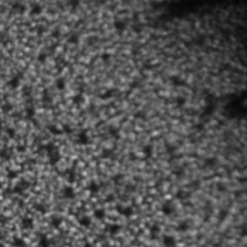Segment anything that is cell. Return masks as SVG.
<instances>
[{
	"label": "cell",
	"instance_id": "cell-1",
	"mask_svg": "<svg viewBox=\"0 0 247 247\" xmlns=\"http://www.w3.org/2000/svg\"><path fill=\"white\" fill-rule=\"evenodd\" d=\"M175 210L176 208H175L174 202L170 201V200L164 201L162 204V206H160V211H162V213L164 215V216H171V215L175 212Z\"/></svg>",
	"mask_w": 247,
	"mask_h": 247
},
{
	"label": "cell",
	"instance_id": "cell-2",
	"mask_svg": "<svg viewBox=\"0 0 247 247\" xmlns=\"http://www.w3.org/2000/svg\"><path fill=\"white\" fill-rule=\"evenodd\" d=\"M116 211L121 215V216H123L125 218H129V217H131L133 215H134V208H133L131 206H123L121 204L116 205Z\"/></svg>",
	"mask_w": 247,
	"mask_h": 247
},
{
	"label": "cell",
	"instance_id": "cell-3",
	"mask_svg": "<svg viewBox=\"0 0 247 247\" xmlns=\"http://www.w3.org/2000/svg\"><path fill=\"white\" fill-rule=\"evenodd\" d=\"M76 142L78 145H82V146H87V145H89L91 140H89V135H88V133L86 129L83 130H80V133L77 134V137H76Z\"/></svg>",
	"mask_w": 247,
	"mask_h": 247
},
{
	"label": "cell",
	"instance_id": "cell-4",
	"mask_svg": "<svg viewBox=\"0 0 247 247\" xmlns=\"http://www.w3.org/2000/svg\"><path fill=\"white\" fill-rule=\"evenodd\" d=\"M62 197L64 198V199H66V200H72V199H75L76 193H75L74 187L70 186V185L63 187V189H62Z\"/></svg>",
	"mask_w": 247,
	"mask_h": 247
},
{
	"label": "cell",
	"instance_id": "cell-5",
	"mask_svg": "<svg viewBox=\"0 0 247 247\" xmlns=\"http://www.w3.org/2000/svg\"><path fill=\"white\" fill-rule=\"evenodd\" d=\"M162 244H163V247H176L177 241L174 235L165 234V235L162 236Z\"/></svg>",
	"mask_w": 247,
	"mask_h": 247
},
{
	"label": "cell",
	"instance_id": "cell-6",
	"mask_svg": "<svg viewBox=\"0 0 247 247\" xmlns=\"http://www.w3.org/2000/svg\"><path fill=\"white\" fill-rule=\"evenodd\" d=\"M47 157H48V162H49L51 165H55V164H58L59 160H60V158H62L58 148H57L55 151H53V152H51L49 154H47Z\"/></svg>",
	"mask_w": 247,
	"mask_h": 247
},
{
	"label": "cell",
	"instance_id": "cell-7",
	"mask_svg": "<svg viewBox=\"0 0 247 247\" xmlns=\"http://www.w3.org/2000/svg\"><path fill=\"white\" fill-rule=\"evenodd\" d=\"M21 80H22V74L12 76V77L9 80V82H7V86L11 88V89H16V88H18V86H20Z\"/></svg>",
	"mask_w": 247,
	"mask_h": 247
},
{
	"label": "cell",
	"instance_id": "cell-8",
	"mask_svg": "<svg viewBox=\"0 0 247 247\" xmlns=\"http://www.w3.org/2000/svg\"><path fill=\"white\" fill-rule=\"evenodd\" d=\"M21 227L25 230H31L34 228V221L31 217H23L21 221Z\"/></svg>",
	"mask_w": 247,
	"mask_h": 247
},
{
	"label": "cell",
	"instance_id": "cell-9",
	"mask_svg": "<svg viewBox=\"0 0 247 247\" xmlns=\"http://www.w3.org/2000/svg\"><path fill=\"white\" fill-rule=\"evenodd\" d=\"M121 229H122V227L119 225L118 223H111V224H109L106 227V230H107V233H109L110 235H117V234L121 231Z\"/></svg>",
	"mask_w": 247,
	"mask_h": 247
},
{
	"label": "cell",
	"instance_id": "cell-10",
	"mask_svg": "<svg viewBox=\"0 0 247 247\" xmlns=\"http://www.w3.org/2000/svg\"><path fill=\"white\" fill-rule=\"evenodd\" d=\"M159 233H160V227L158 225L157 223L152 224L150 227V236L152 240H157L158 236H159Z\"/></svg>",
	"mask_w": 247,
	"mask_h": 247
},
{
	"label": "cell",
	"instance_id": "cell-11",
	"mask_svg": "<svg viewBox=\"0 0 247 247\" xmlns=\"http://www.w3.org/2000/svg\"><path fill=\"white\" fill-rule=\"evenodd\" d=\"M52 244H51V240L47 238V235L45 234H39V244H37V247H51Z\"/></svg>",
	"mask_w": 247,
	"mask_h": 247
},
{
	"label": "cell",
	"instance_id": "cell-12",
	"mask_svg": "<svg viewBox=\"0 0 247 247\" xmlns=\"http://www.w3.org/2000/svg\"><path fill=\"white\" fill-rule=\"evenodd\" d=\"M113 28L118 33H122V31H124L127 29V22L124 20H115V22H113Z\"/></svg>",
	"mask_w": 247,
	"mask_h": 247
},
{
	"label": "cell",
	"instance_id": "cell-13",
	"mask_svg": "<svg viewBox=\"0 0 247 247\" xmlns=\"http://www.w3.org/2000/svg\"><path fill=\"white\" fill-rule=\"evenodd\" d=\"M169 81L171 82V85L175 86V87H182L183 85H185V81H183L179 75H171L169 77Z\"/></svg>",
	"mask_w": 247,
	"mask_h": 247
},
{
	"label": "cell",
	"instance_id": "cell-14",
	"mask_svg": "<svg viewBox=\"0 0 247 247\" xmlns=\"http://www.w3.org/2000/svg\"><path fill=\"white\" fill-rule=\"evenodd\" d=\"M87 189H88V192H89L91 194H97L100 191V185L97 181H91L89 183H88Z\"/></svg>",
	"mask_w": 247,
	"mask_h": 247
},
{
	"label": "cell",
	"instance_id": "cell-15",
	"mask_svg": "<svg viewBox=\"0 0 247 247\" xmlns=\"http://www.w3.org/2000/svg\"><path fill=\"white\" fill-rule=\"evenodd\" d=\"M189 229H191V223L188 222V219H183L177 224V230L181 231V233H186Z\"/></svg>",
	"mask_w": 247,
	"mask_h": 247
},
{
	"label": "cell",
	"instance_id": "cell-16",
	"mask_svg": "<svg viewBox=\"0 0 247 247\" xmlns=\"http://www.w3.org/2000/svg\"><path fill=\"white\" fill-rule=\"evenodd\" d=\"M49 223H51V225H52L53 228L58 229V228H60V225L63 224V218L60 216H57V215H54V216L51 217Z\"/></svg>",
	"mask_w": 247,
	"mask_h": 247
},
{
	"label": "cell",
	"instance_id": "cell-17",
	"mask_svg": "<svg viewBox=\"0 0 247 247\" xmlns=\"http://www.w3.org/2000/svg\"><path fill=\"white\" fill-rule=\"evenodd\" d=\"M64 175H65V177H66V180H68V182H69V183L75 182V180H76V171L74 170V168H71V169H66Z\"/></svg>",
	"mask_w": 247,
	"mask_h": 247
},
{
	"label": "cell",
	"instance_id": "cell-18",
	"mask_svg": "<svg viewBox=\"0 0 247 247\" xmlns=\"http://www.w3.org/2000/svg\"><path fill=\"white\" fill-rule=\"evenodd\" d=\"M78 224L83 228H89L92 224V219L89 216H81L78 218Z\"/></svg>",
	"mask_w": 247,
	"mask_h": 247
},
{
	"label": "cell",
	"instance_id": "cell-19",
	"mask_svg": "<svg viewBox=\"0 0 247 247\" xmlns=\"http://www.w3.org/2000/svg\"><path fill=\"white\" fill-rule=\"evenodd\" d=\"M42 11H43V7L40 4H33L31 5V7H30V15L39 16V15L42 14Z\"/></svg>",
	"mask_w": 247,
	"mask_h": 247
},
{
	"label": "cell",
	"instance_id": "cell-20",
	"mask_svg": "<svg viewBox=\"0 0 247 247\" xmlns=\"http://www.w3.org/2000/svg\"><path fill=\"white\" fill-rule=\"evenodd\" d=\"M12 246L14 247H27V242L23 238L20 236H15L12 239Z\"/></svg>",
	"mask_w": 247,
	"mask_h": 247
},
{
	"label": "cell",
	"instance_id": "cell-21",
	"mask_svg": "<svg viewBox=\"0 0 247 247\" xmlns=\"http://www.w3.org/2000/svg\"><path fill=\"white\" fill-rule=\"evenodd\" d=\"M55 88L59 92L64 91L65 88H66V80L64 77H58V78L55 80Z\"/></svg>",
	"mask_w": 247,
	"mask_h": 247
},
{
	"label": "cell",
	"instance_id": "cell-22",
	"mask_svg": "<svg viewBox=\"0 0 247 247\" xmlns=\"http://www.w3.org/2000/svg\"><path fill=\"white\" fill-rule=\"evenodd\" d=\"M142 152H143L145 158H146V159H148V158H151L152 156H153V146H152L151 143L145 145L143 148H142Z\"/></svg>",
	"mask_w": 247,
	"mask_h": 247
},
{
	"label": "cell",
	"instance_id": "cell-23",
	"mask_svg": "<svg viewBox=\"0 0 247 247\" xmlns=\"http://www.w3.org/2000/svg\"><path fill=\"white\" fill-rule=\"evenodd\" d=\"M11 156H12V153H11V151L9 148L4 147V148L0 150V159L1 160H10Z\"/></svg>",
	"mask_w": 247,
	"mask_h": 247
},
{
	"label": "cell",
	"instance_id": "cell-24",
	"mask_svg": "<svg viewBox=\"0 0 247 247\" xmlns=\"http://www.w3.org/2000/svg\"><path fill=\"white\" fill-rule=\"evenodd\" d=\"M47 130L51 133V134H53V135H55V136H59V135L63 134V133H62V129H59L58 127H55L54 124H48V125H47Z\"/></svg>",
	"mask_w": 247,
	"mask_h": 247
},
{
	"label": "cell",
	"instance_id": "cell-25",
	"mask_svg": "<svg viewBox=\"0 0 247 247\" xmlns=\"http://www.w3.org/2000/svg\"><path fill=\"white\" fill-rule=\"evenodd\" d=\"M34 208L37 211V212H40V213H42V215H45V213H47V211H48V207L43 204V202H36V204L34 205Z\"/></svg>",
	"mask_w": 247,
	"mask_h": 247
},
{
	"label": "cell",
	"instance_id": "cell-26",
	"mask_svg": "<svg viewBox=\"0 0 247 247\" xmlns=\"http://www.w3.org/2000/svg\"><path fill=\"white\" fill-rule=\"evenodd\" d=\"M105 215H106V212H105L104 208H95V210H94V212H93L94 218H95V219H99V221L104 219V218H105Z\"/></svg>",
	"mask_w": 247,
	"mask_h": 247
},
{
	"label": "cell",
	"instance_id": "cell-27",
	"mask_svg": "<svg viewBox=\"0 0 247 247\" xmlns=\"http://www.w3.org/2000/svg\"><path fill=\"white\" fill-rule=\"evenodd\" d=\"M71 100H72V103L75 105H81V104L85 103V97H83V94L82 93H77V94H75V95L72 97Z\"/></svg>",
	"mask_w": 247,
	"mask_h": 247
},
{
	"label": "cell",
	"instance_id": "cell-28",
	"mask_svg": "<svg viewBox=\"0 0 247 247\" xmlns=\"http://www.w3.org/2000/svg\"><path fill=\"white\" fill-rule=\"evenodd\" d=\"M109 134H110L112 137H115V139H119V130L116 128L115 125L109 127Z\"/></svg>",
	"mask_w": 247,
	"mask_h": 247
},
{
	"label": "cell",
	"instance_id": "cell-29",
	"mask_svg": "<svg viewBox=\"0 0 247 247\" xmlns=\"http://www.w3.org/2000/svg\"><path fill=\"white\" fill-rule=\"evenodd\" d=\"M57 148H58V147H57V146H55V145H54L53 142H47V143L45 145V146H43V150L46 151V153H47V154H49L51 152L55 151Z\"/></svg>",
	"mask_w": 247,
	"mask_h": 247
},
{
	"label": "cell",
	"instance_id": "cell-30",
	"mask_svg": "<svg viewBox=\"0 0 247 247\" xmlns=\"http://www.w3.org/2000/svg\"><path fill=\"white\" fill-rule=\"evenodd\" d=\"M25 113H27L28 118L31 121V119L35 117V109H34L33 106H27V107H25Z\"/></svg>",
	"mask_w": 247,
	"mask_h": 247
},
{
	"label": "cell",
	"instance_id": "cell-31",
	"mask_svg": "<svg viewBox=\"0 0 247 247\" xmlns=\"http://www.w3.org/2000/svg\"><path fill=\"white\" fill-rule=\"evenodd\" d=\"M78 41H80V37H78L77 34H71L70 36L68 37V42L71 43V45H77Z\"/></svg>",
	"mask_w": 247,
	"mask_h": 247
},
{
	"label": "cell",
	"instance_id": "cell-32",
	"mask_svg": "<svg viewBox=\"0 0 247 247\" xmlns=\"http://www.w3.org/2000/svg\"><path fill=\"white\" fill-rule=\"evenodd\" d=\"M12 9H14L15 11L20 12V14H23V12L25 11V6L23 4H20V3H15L14 5H12Z\"/></svg>",
	"mask_w": 247,
	"mask_h": 247
},
{
	"label": "cell",
	"instance_id": "cell-33",
	"mask_svg": "<svg viewBox=\"0 0 247 247\" xmlns=\"http://www.w3.org/2000/svg\"><path fill=\"white\" fill-rule=\"evenodd\" d=\"M68 5L70 6L72 10H76L81 5V0H68Z\"/></svg>",
	"mask_w": 247,
	"mask_h": 247
},
{
	"label": "cell",
	"instance_id": "cell-34",
	"mask_svg": "<svg viewBox=\"0 0 247 247\" xmlns=\"http://www.w3.org/2000/svg\"><path fill=\"white\" fill-rule=\"evenodd\" d=\"M113 93H115V89H109V91H106V92H104L103 94H101L100 98H101V99H104V100L110 99L111 97H113Z\"/></svg>",
	"mask_w": 247,
	"mask_h": 247
},
{
	"label": "cell",
	"instance_id": "cell-35",
	"mask_svg": "<svg viewBox=\"0 0 247 247\" xmlns=\"http://www.w3.org/2000/svg\"><path fill=\"white\" fill-rule=\"evenodd\" d=\"M17 186L20 187V188H22L23 191H25V189H28V188L30 187V183H29L27 180H21L20 182L17 183Z\"/></svg>",
	"mask_w": 247,
	"mask_h": 247
},
{
	"label": "cell",
	"instance_id": "cell-36",
	"mask_svg": "<svg viewBox=\"0 0 247 247\" xmlns=\"http://www.w3.org/2000/svg\"><path fill=\"white\" fill-rule=\"evenodd\" d=\"M74 131V129L71 128V125L70 124H68V123H65L64 125H63V129H62V133L63 134H71V133Z\"/></svg>",
	"mask_w": 247,
	"mask_h": 247
},
{
	"label": "cell",
	"instance_id": "cell-37",
	"mask_svg": "<svg viewBox=\"0 0 247 247\" xmlns=\"http://www.w3.org/2000/svg\"><path fill=\"white\" fill-rule=\"evenodd\" d=\"M47 60V54L45 52H40L37 54V62L41 63V64H45V62Z\"/></svg>",
	"mask_w": 247,
	"mask_h": 247
},
{
	"label": "cell",
	"instance_id": "cell-38",
	"mask_svg": "<svg viewBox=\"0 0 247 247\" xmlns=\"http://www.w3.org/2000/svg\"><path fill=\"white\" fill-rule=\"evenodd\" d=\"M175 103H176V105L177 106H180V107H182L183 105L186 104V98L185 97H182V95H180V97H177L176 99H175Z\"/></svg>",
	"mask_w": 247,
	"mask_h": 247
},
{
	"label": "cell",
	"instance_id": "cell-39",
	"mask_svg": "<svg viewBox=\"0 0 247 247\" xmlns=\"http://www.w3.org/2000/svg\"><path fill=\"white\" fill-rule=\"evenodd\" d=\"M122 180H123L122 174H116V175L112 176V181H113V183H115V185H118L119 182H122Z\"/></svg>",
	"mask_w": 247,
	"mask_h": 247
},
{
	"label": "cell",
	"instance_id": "cell-40",
	"mask_svg": "<svg viewBox=\"0 0 247 247\" xmlns=\"http://www.w3.org/2000/svg\"><path fill=\"white\" fill-rule=\"evenodd\" d=\"M6 176H7L9 180H15V179H17L18 174H17V171H15V170H9L7 174H6Z\"/></svg>",
	"mask_w": 247,
	"mask_h": 247
},
{
	"label": "cell",
	"instance_id": "cell-41",
	"mask_svg": "<svg viewBox=\"0 0 247 247\" xmlns=\"http://www.w3.org/2000/svg\"><path fill=\"white\" fill-rule=\"evenodd\" d=\"M6 134H7L9 137L14 139L16 136V130L14 128H11V127H9V128H6Z\"/></svg>",
	"mask_w": 247,
	"mask_h": 247
},
{
	"label": "cell",
	"instance_id": "cell-42",
	"mask_svg": "<svg viewBox=\"0 0 247 247\" xmlns=\"http://www.w3.org/2000/svg\"><path fill=\"white\" fill-rule=\"evenodd\" d=\"M112 154H113V152L112 151H110V150H104L103 151V153H101V157L103 158H111L112 157Z\"/></svg>",
	"mask_w": 247,
	"mask_h": 247
},
{
	"label": "cell",
	"instance_id": "cell-43",
	"mask_svg": "<svg viewBox=\"0 0 247 247\" xmlns=\"http://www.w3.org/2000/svg\"><path fill=\"white\" fill-rule=\"evenodd\" d=\"M100 58H101V60H103L104 63H107V62L111 59V54H110V53H103Z\"/></svg>",
	"mask_w": 247,
	"mask_h": 247
},
{
	"label": "cell",
	"instance_id": "cell-44",
	"mask_svg": "<svg viewBox=\"0 0 247 247\" xmlns=\"http://www.w3.org/2000/svg\"><path fill=\"white\" fill-rule=\"evenodd\" d=\"M205 164L207 166H213L215 164H216V159H215V158H207L205 160Z\"/></svg>",
	"mask_w": 247,
	"mask_h": 247
},
{
	"label": "cell",
	"instance_id": "cell-45",
	"mask_svg": "<svg viewBox=\"0 0 247 247\" xmlns=\"http://www.w3.org/2000/svg\"><path fill=\"white\" fill-rule=\"evenodd\" d=\"M42 98H43V101H45V103H51V100H52V98L48 95L47 91H43V97Z\"/></svg>",
	"mask_w": 247,
	"mask_h": 247
},
{
	"label": "cell",
	"instance_id": "cell-46",
	"mask_svg": "<svg viewBox=\"0 0 247 247\" xmlns=\"http://www.w3.org/2000/svg\"><path fill=\"white\" fill-rule=\"evenodd\" d=\"M186 197H187V193L185 191H179L176 194V198H179V199H185Z\"/></svg>",
	"mask_w": 247,
	"mask_h": 247
},
{
	"label": "cell",
	"instance_id": "cell-47",
	"mask_svg": "<svg viewBox=\"0 0 247 247\" xmlns=\"http://www.w3.org/2000/svg\"><path fill=\"white\" fill-rule=\"evenodd\" d=\"M227 216H228V211H225V210H222V211L218 213V217H219L221 221H224Z\"/></svg>",
	"mask_w": 247,
	"mask_h": 247
},
{
	"label": "cell",
	"instance_id": "cell-48",
	"mask_svg": "<svg viewBox=\"0 0 247 247\" xmlns=\"http://www.w3.org/2000/svg\"><path fill=\"white\" fill-rule=\"evenodd\" d=\"M204 42H205V37L204 36H198L197 41H195L197 45H204Z\"/></svg>",
	"mask_w": 247,
	"mask_h": 247
},
{
	"label": "cell",
	"instance_id": "cell-49",
	"mask_svg": "<svg viewBox=\"0 0 247 247\" xmlns=\"http://www.w3.org/2000/svg\"><path fill=\"white\" fill-rule=\"evenodd\" d=\"M10 110H12L11 104H9V103H7V104H5V105L3 106V111H4V112H9Z\"/></svg>",
	"mask_w": 247,
	"mask_h": 247
},
{
	"label": "cell",
	"instance_id": "cell-50",
	"mask_svg": "<svg viewBox=\"0 0 247 247\" xmlns=\"http://www.w3.org/2000/svg\"><path fill=\"white\" fill-rule=\"evenodd\" d=\"M174 174H175L176 176H182V175H183V170H182V169H177Z\"/></svg>",
	"mask_w": 247,
	"mask_h": 247
},
{
	"label": "cell",
	"instance_id": "cell-51",
	"mask_svg": "<svg viewBox=\"0 0 247 247\" xmlns=\"http://www.w3.org/2000/svg\"><path fill=\"white\" fill-rule=\"evenodd\" d=\"M143 115H145L143 112H137L136 113V117H143Z\"/></svg>",
	"mask_w": 247,
	"mask_h": 247
},
{
	"label": "cell",
	"instance_id": "cell-52",
	"mask_svg": "<svg viewBox=\"0 0 247 247\" xmlns=\"http://www.w3.org/2000/svg\"><path fill=\"white\" fill-rule=\"evenodd\" d=\"M18 150H20V151H24V150H25V147H18Z\"/></svg>",
	"mask_w": 247,
	"mask_h": 247
},
{
	"label": "cell",
	"instance_id": "cell-53",
	"mask_svg": "<svg viewBox=\"0 0 247 247\" xmlns=\"http://www.w3.org/2000/svg\"><path fill=\"white\" fill-rule=\"evenodd\" d=\"M0 247H6V246H5L4 244H0Z\"/></svg>",
	"mask_w": 247,
	"mask_h": 247
}]
</instances>
